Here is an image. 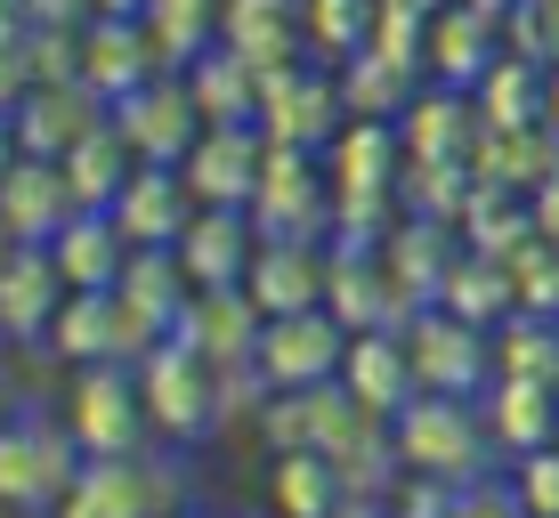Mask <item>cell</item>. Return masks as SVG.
Segmentation results:
<instances>
[{
	"label": "cell",
	"mask_w": 559,
	"mask_h": 518,
	"mask_svg": "<svg viewBox=\"0 0 559 518\" xmlns=\"http://www.w3.org/2000/svg\"><path fill=\"white\" fill-rule=\"evenodd\" d=\"M535 227H544V236L559 243V170H551L544 186H535Z\"/></svg>",
	"instance_id": "836d02e7"
},
{
	"label": "cell",
	"mask_w": 559,
	"mask_h": 518,
	"mask_svg": "<svg viewBox=\"0 0 559 518\" xmlns=\"http://www.w3.org/2000/svg\"><path fill=\"white\" fill-rule=\"evenodd\" d=\"M49 252H57L73 292H114V284L130 276V252H139V243H130V227L114 219V210H73L49 236Z\"/></svg>",
	"instance_id": "7402d4cb"
},
{
	"label": "cell",
	"mask_w": 559,
	"mask_h": 518,
	"mask_svg": "<svg viewBox=\"0 0 559 518\" xmlns=\"http://www.w3.org/2000/svg\"><path fill=\"white\" fill-rule=\"evenodd\" d=\"M106 113H114L106 89H90V82H33L25 98H9V146H16V155L66 162Z\"/></svg>",
	"instance_id": "30bf717a"
},
{
	"label": "cell",
	"mask_w": 559,
	"mask_h": 518,
	"mask_svg": "<svg viewBox=\"0 0 559 518\" xmlns=\"http://www.w3.org/2000/svg\"><path fill=\"white\" fill-rule=\"evenodd\" d=\"M73 210H82V195H73L66 162H49V155L9 162V179H0V227H9V243H49Z\"/></svg>",
	"instance_id": "d6986e66"
},
{
	"label": "cell",
	"mask_w": 559,
	"mask_h": 518,
	"mask_svg": "<svg viewBox=\"0 0 559 518\" xmlns=\"http://www.w3.org/2000/svg\"><path fill=\"white\" fill-rule=\"evenodd\" d=\"M478 113H487V130L551 122V82H544V65H535V49L495 57V65H487V82H478Z\"/></svg>",
	"instance_id": "83f0119b"
},
{
	"label": "cell",
	"mask_w": 559,
	"mask_h": 518,
	"mask_svg": "<svg viewBox=\"0 0 559 518\" xmlns=\"http://www.w3.org/2000/svg\"><path fill=\"white\" fill-rule=\"evenodd\" d=\"M390 430H397L406 470H438V478H462V486H471V478H487V462H495L487 406H478V397H454V389H421Z\"/></svg>",
	"instance_id": "3957f363"
},
{
	"label": "cell",
	"mask_w": 559,
	"mask_h": 518,
	"mask_svg": "<svg viewBox=\"0 0 559 518\" xmlns=\"http://www.w3.org/2000/svg\"><path fill=\"white\" fill-rule=\"evenodd\" d=\"M252 300L267 316L284 309H317V300H333V252H324L317 236H260L252 252Z\"/></svg>",
	"instance_id": "ac0fdd59"
},
{
	"label": "cell",
	"mask_w": 559,
	"mask_h": 518,
	"mask_svg": "<svg viewBox=\"0 0 559 518\" xmlns=\"http://www.w3.org/2000/svg\"><path fill=\"white\" fill-rule=\"evenodd\" d=\"M163 65H170V57H163V41H154V16H90V33H82V82L106 89V106L130 98L139 82H154Z\"/></svg>",
	"instance_id": "e0dca14e"
},
{
	"label": "cell",
	"mask_w": 559,
	"mask_h": 518,
	"mask_svg": "<svg viewBox=\"0 0 559 518\" xmlns=\"http://www.w3.org/2000/svg\"><path fill=\"white\" fill-rule=\"evenodd\" d=\"M179 170L195 179L203 203H243V210H252L260 179H267V130L260 122H211Z\"/></svg>",
	"instance_id": "9a60e30c"
},
{
	"label": "cell",
	"mask_w": 559,
	"mask_h": 518,
	"mask_svg": "<svg viewBox=\"0 0 559 518\" xmlns=\"http://www.w3.org/2000/svg\"><path fill=\"white\" fill-rule=\"evenodd\" d=\"M300 33H308V0H227V41L252 57L260 73H276Z\"/></svg>",
	"instance_id": "f1b7e54d"
},
{
	"label": "cell",
	"mask_w": 559,
	"mask_h": 518,
	"mask_svg": "<svg viewBox=\"0 0 559 518\" xmlns=\"http://www.w3.org/2000/svg\"><path fill=\"white\" fill-rule=\"evenodd\" d=\"M139 381H146L154 437H170V446H211V437L227 430V364L187 349L179 333H163V349L139 364Z\"/></svg>",
	"instance_id": "7a4b0ae2"
},
{
	"label": "cell",
	"mask_w": 559,
	"mask_h": 518,
	"mask_svg": "<svg viewBox=\"0 0 559 518\" xmlns=\"http://www.w3.org/2000/svg\"><path fill=\"white\" fill-rule=\"evenodd\" d=\"M114 122H122V138L139 146V162H187V155H195V138L211 130V113L195 106L187 73H179V82L154 73V82H139L130 98H114Z\"/></svg>",
	"instance_id": "8fae6325"
},
{
	"label": "cell",
	"mask_w": 559,
	"mask_h": 518,
	"mask_svg": "<svg viewBox=\"0 0 559 518\" xmlns=\"http://www.w3.org/2000/svg\"><path fill=\"white\" fill-rule=\"evenodd\" d=\"M551 130H559V82H551Z\"/></svg>",
	"instance_id": "e575fe53"
},
{
	"label": "cell",
	"mask_w": 559,
	"mask_h": 518,
	"mask_svg": "<svg viewBox=\"0 0 559 518\" xmlns=\"http://www.w3.org/2000/svg\"><path fill=\"white\" fill-rule=\"evenodd\" d=\"M406 340H414V364H421V389H454V397H487V381H495V340H487V324H471L462 309H421L406 324Z\"/></svg>",
	"instance_id": "9c48e42d"
},
{
	"label": "cell",
	"mask_w": 559,
	"mask_h": 518,
	"mask_svg": "<svg viewBox=\"0 0 559 518\" xmlns=\"http://www.w3.org/2000/svg\"><path fill=\"white\" fill-rule=\"evenodd\" d=\"M267 494H276L284 518H333V510H349V470L324 446H293V454H276Z\"/></svg>",
	"instance_id": "d4e9b609"
},
{
	"label": "cell",
	"mask_w": 559,
	"mask_h": 518,
	"mask_svg": "<svg viewBox=\"0 0 559 518\" xmlns=\"http://www.w3.org/2000/svg\"><path fill=\"white\" fill-rule=\"evenodd\" d=\"M73 300L66 267H57L49 243H9V260H0V333L9 340H49L57 309Z\"/></svg>",
	"instance_id": "2e32d148"
},
{
	"label": "cell",
	"mask_w": 559,
	"mask_h": 518,
	"mask_svg": "<svg viewBox=\"0 0 559 518\" xmlns=\"http://www.w3.org/2000/svg\"><path fill=\"white\" fill-rule=\"evenodd\" d=\"M139 170H146V162H139V146L122 138V122H114V113L66 155V179H73V195H82V210H114V195H122Z\"/></svg>",
	"instance_id": "4316f807"
},
{
	"label": "cell",
	"mask_w": 559,
	"mask_h": 518,
	"mask_svg": "<svg viewBox=\"0 0 559 518\" xmlns=\"http://www.w3.org/2000/svg\"><path fill=\"white\" fill-rule=\"evenodd\" d=\"M406 82H414V57L365 41L349 57V73H341V98H349V113H390L397 98H406Z\"/></svg>",
	"instance_id": "1f68e13d"
},
{
	"label": "cell",
	"mask_w": 559,
	"mask_h": 518,
	"mask_svg": "<svg viewBox=\"0 0 559 518\" xmlns=\"http://www.w3.org/2000/svg\"><path fill=\"white\" fill-rule=\"evenodd\" d=\"M349 324H341L333 300H317V309H284L260 324V373L276 381V389H308V381H341V364H349Z\"/></svg>",
	"instance_id": "52a82bcc"
},
{
	"label": "cell",
	"mask_w": 559,
	"mask_h": 518,
	"mask_svg": "<svg viewBox=\"0 0 559 518\" xmlns=\"http://www.w3.org/2000/svg\"><path fill=\"white\" fill-rule=\"evenodd\" d=\"M406 155H462L471 146V130H487V113H471V98H462L454 82H438L430 98L406 106Z\"/></svg>",
	"instance_id": "f546056e"
},
{
	"label": "cell",
	"mask_w": 559,
	"mask_h": 518,
	"mask_svg": "<svg viewBox=\"0 0 559 518\" xmlns=\"http://www.w3.org/2000/svg\"><path fill=\"white\" fill-rule=\"evenodd\" d=\"M487 430L503 454H535L559 437V381H535V373H495L487 381Z\"/></svg>",
	"instance_id": "cb8c5ba5"
},
{
	"label": "cell",
	"mask_w": 559,
	"mask_h": 518,
	"mask_svg": "<svg viewBox=\"0 0 559 518\" xmlns=\"http://www.w3.org/2000/svg\"><path fill=\"white\" fill-rule=\"evenodd\" d=\"M187 89H195V106L211 113V122H260L267 73H260L236 41H227V49H203L195 65H187Z\"/></svg>",
	"instance_id": "484cf974"
},
{
	"label": "cell",
	"mask_w": 559,
	"mask_h": 518,
	"mask_svg": "<svg viewBox=\"0 0 559 518\" xmlns=\"http://www.w3.org/2000/svg\"><path fill=\"white\" fill-rule=\"evenodd\" d=\"M195 210H203V195H195V179H187L179 162H146L139 179L114 195V219L130 227V243H179Z\"/></svg>",
	"instance_id": "603a6c76"
},
{
	"label": "cell",
	"mask_w": 559,
	"mask_h": 518,
	"mask_svg": "<svg viewBox=\"0 0 559 518\" xmlns=\"http://www.w3.org/2000/svg\"><path fill=\"white\" fill-rule=\"evenodd\" d=\"M260 324H267V309L252 300V284H195L187 309L170 316V333H179L187 349H203L211 364H243L260 349Z\"/></svg>",
	"instance_id": "4fadbf2b"
},
{
	"label": "cell",
	"mask_w": 559,
	"mask_h": 518,
	"mask_svg": "<svg viewBox=\"0 0 559 518\" xmlns=\"http://www.w3.org/2000/svg\"><path fill=\"white\" fill-rule=\"evenodd\" d=\"M341 381H349V397L373 421H397L421 397V364H414V340L397 333V324H373V333L349 340V364H341Z\"/></svg>",
	"instance_id": "5bb4252c"
},
{
	"label": "cell",
	"mask_w": 559,
	"mask_h": 518,
	"mask_svg": "<svg viewBox=\"0 0 559 518\" xmlns=\"http://www.w3.org/2000/svg\"><path fill=\"white\" fill-rule=\"evenodd\" d=\"M252 252H260V219L243 203H203L179 236V260L195 284H243L252 276Z\"/></svg>",
	"instance_id": "44dd1931"
},
{
	"label": "cell",
	"mask_w": 559,
	"mask_h": 518,
	"mask_svg": "<svg viewBox=\"0 0 559 518\" xmlns=\"http://www.w3.org/2000/svg\"><path fill=\"white\" fill-rule=\"evenodd\" d=\"M478 9H495V16H503V9H511V0H478Z\"/></svg>",
	"instance_id": "d590c367"
},
{
	"label": "cell",
	"mask_w": 559,
	"mask_h": 518,
	"mask_svg": "<svg viewBox=\"0 0 559 518\" xmlns=\"http://www.w3.org/2000/svg\"><path fill=\"white\" fill-rule=\"evenodd\" d=\"M82 462H90V446L73 437L66 413L9 406V437H0V503L9 510H66Z\"/></svg>",
	"instance_id": "6da1fadb"
},
{
	"label": "cell",
	"mask_w": 559,
	"mask_h": 518,
	"mask_svg": "<svg viewBox=\"0 0 559 518\" xmlns=\"http://www.w3.org/2000/svg\"><path fill=\"white\" fill-rule=\"evenodd\" d=\"M495 41H503L495 9H478V0H438L430 41H421V65H430L438 82H454V89H478V82H487V65L503 57Z\"/></svg>",
	"instance_id": "ffe728a7"
},
{
	"label": "cell",
	"mask_w": 559,
	"mask_h": 518,
	"mask_svg": "<svg viewBox=\"0 0 559 518\" xmlns=\"http://www.w3.org/2000/svg\"><path fill=\"white\" fill-rule=\"evenodd\" d=\"M341 113H349V98H341L333 73L276 65V73H267V89H260V130H267V146H308V155H317V146L341 130Z\"/></svg>",
	"instance_id": "7c38bea8"
},
{
	"label": "cell",
	"mask_w": 559,
	"mask_h": 518,
	"mask_svg": "<svg viewBox=\"0 0 559 518\" xmlns=\"http://www.w3.org/2000/svg\"><path fill=\"white\" fill-rule=\"evenodd\" d=\"M495 373L559 381V316L551 309H511L503 324H495Z\"/></svg>",
	"instance_id": "4dcf8cb0"
},
{
	"label": "cell",
	"mask_w": 559,
	"mask_h": 518,
	"mask_svg": "<svg viewBox=\"0 0 559 518\" xmlns=\"http://www.w3.org/2000/svg\"><path fill=\"white\" fill-rule=\"evenodd\" d=\"M9 16H33V25H90L98 0H9Z\"/></svg>",
	"instance_id": "d6a6232c"
},
{
	"label": "cell",
	"mask_w": 559,
	"mask_h": 518,
	"mask_svg": "<svg viewBox=\"0 0 559 518\" xmlns=\"http://www.w3.org/2000/svg\"><path fill=\"white\" fill-rule=\"evenodd\" d=\"M179 503H187V470L163 446H130V454H90L66 518H154Z\"/></svg>",
	"instance_id": "5b68a950"
},
{
	"label": "cell",
	"mask_w": 559,
	"mask_h": 518,
	"mask_svg": "<svg viewBox=\"0 0 559 518\" xmlns=\"http://www.w3.org/2000/svg\"><path fill=\"white\" fill-rule=\"evenodd\" d=\"M252 219H260V236H317V243H333L341 186L317 179L308 146H267V179L252 195Z\"/></svg>",
	"instance_id": "ba28073f"
},
{
	"label": "cell",
	"mask_w": 559,
	"mask_h": 518,
	"mask_svg": "<svg viewBox=\"0 0 559 518\" xmlns=\"http://www.w3.org/2000/svg\"><path fill=\"white\" fill-rule=\"evenodd\" d=\"M73 437H82L90 454H130V446H154V413H146V381L139 364H73L66 381V406Z\"/></svg>",
	"instance_id": "8992f818"
},
{
	"label": "cell",
	"mask_w": 559,
	"mask_h": 518,
	"mask_svg": "<svg viewBox=\"0 0 559 518\" xmlns=\"http://www.w3.org/2000/svg\"><path fill=\"white\" fill-rule=\"evenodd\" d=\"M163 333L170 324L146 309V300H130L122 284L114 292H73L66 309H57V324H49V340H57V357L66 364H146L154 349H163Z\"/></svg>",
	"instance_id": "277c9868"
}]
</instances>
